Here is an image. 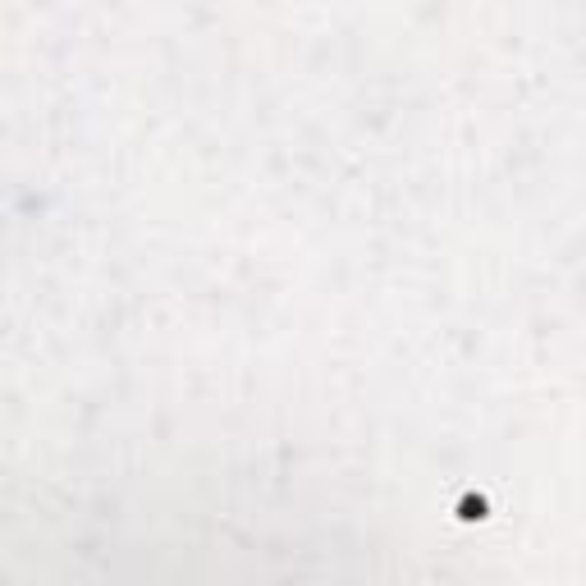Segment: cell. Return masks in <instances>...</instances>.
I'll return each mask as SVG.
<instances>
[{"label": "cell", "mask_w": 586, "mask_h": 586, "mask_svg": "<svg viewBox=\"0 0 586 586\" xmlns=\"http://www.w3.org/2000/svg\"><path fill=\"white\" fill-rule=\"evenodd\" d=\"M458 518H467V522L486 518V500H481V495H467V500L458 504Z\"/></svg>", "instance_id": "cell-1"}]
</instances>
